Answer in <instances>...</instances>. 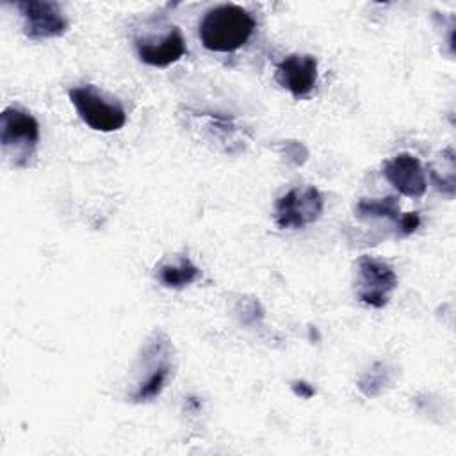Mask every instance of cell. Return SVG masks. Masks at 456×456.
I'll return each instance as SVG.
<instances>
[{
  "instance_id": "cell-1",
  "label": "cell",
  "mask_w": 456,
  "mask_h": 456,
  "mask_svg": "<svg viewBox=\"0 0 456 456\" xmlns=\"http://www.w3.org/2000/svg\"><path fill=\"white\" fill-rule=\"evenodd\" d=\"M255 27L256 21L249 11L235 4H223L205 12L200 23V39L210 52L230 53L249 41Z\"/></svg>"
},
{
  "instance_id": "cell-2",
  "label": "cell",
  "mask_w": 456,
  "mask_h": 456,
  "mask_svg": "<svg viewBox=\"0 0 456 456\" xmlns=\"http://www.w3.org/2000/svg\"><path fill=\"white\" fill-rule=\"evenodd\" d=\"M39 142L37 119L18 107H7L0 114V144L18 167H27Z\"/></svg>"
},
{
  "instance_id": "cell-3",
  "label": "cell",
  "mask_w": 456,
  "mask_h": 456,
  "mask_svg": "<svg viewBox=\"0 0 456 456\" xmlns=\"http://www.w3.org/2000/svg\"><path fill=\"white\" fill-rule=\"evenodd\" d=\"M68 96L80 119L96 132H116L126 123L125 109L118 102L105 100L94 86L71 87Z\"/></svg>"
},
{
  "instance_id": "cell-4",
  "label": "cell",
  "mask_w": 456,
  "mask_h": 456,
  "mask_svg": "<svg viewBox=\"0 0 456 456\" xmlns=\"http://www.w3.org/2000/svg\"><path fill=\"white\" fill-rule=\"evenodd\" d=\"M397 287L394 269L370 255H362L356 262V297L372 308L388 305L392 292Z\"/></svg>"
},
{
  "instance_id": "cell-5",
  "label": "cell",
  "mask_w": 456,
  "mask_h": 456,
  "mask_svg": "<svg viewBox=\"0 0 456 456\" xmlns=\"http://www.w3.org/2000/svg\"><path fill=\"white\" fill-rule=\"evenodd\" d=\"M324 208L322 194L314 185L294 187L278 198L274 221L281 230H297L315 223Z\"/></svg>"
},
{
  "instance_id": "cell-6",
  "label": "cell",
  "mask_w": 456,
  "mask_h": 456,
  "mask_svg": "<svg viewBox=\"0 0 456 456\" xmlns=\"http://www.w3.org/2000/svg\"><path fill=\"white\" fill-rule=\"evenodd\" d=\"M169 356H171L169 338L162 331H155L153 340L148 342L142 356L148 372L144 374V379L137 383V388L130 395L134 403H146L160 395L171 374Z\"/></svg>"
},
{
  "instance_id": "cell-7",
  "label": "cell",
  "mask_w": 456,
  "mask_h": 456,
  "mask_svg": "<svg viewBox=\"0 0 456 456\" xmlns=\"http://www.w3.org/2000/svg\"><path fill=\"white\" fill-rule=\"evenodd\" d=\"M23 18V34L32 41L61 37L68 30V18L55 2L23 0L16 2Z\"/></svg>"
},
{
  "instance_id": "cell-8",
  "label": "cell",
  "mask_w": 456,
  "mask_h": 456,
  "mask_svg": "<svg viewBox=\"0 0 456 456\" xmlns=\"http://www.w3.org/2000/svg\"><path fill=\"white\" fill-rule=\"evenodd\" d=\"M134 45L139 59L144 64L155 66V68L171 66L176 61H180L187 52L183 34L178 27H167V30L159 37H155L153 34L135 36Z\"/></svg>"
},
{
  "instance_id": "cell-9",
  "label": "cell",
  "mask_w": 456,
  "mask_h": 456,
  "mask_svg": "<svg viewBox=\"0 0 456 456\" xmlns=\"http://www.w3.org/2000/svg\"><path fill=\"white\" fill-rule=\"evenodd\" d=\"M317 77V59L308 53H290L274 69V80L297 100L315 89Z\"/></svg>"
},
{
  "instance_id": "cell-10",
  "label": "cell",
  "mask_w": 456,
  "mask_h": 456,
  "mask_svg": "<svg viewBox=\"0 0 456 456\" xmlns=\"http://www.w3.org/2000/svg\"><path fill=\"white\" fill-rule=\"evenodd\" d=\"M383 176L408 198H420L426 192L428 182L422 164L410 153H397L383 164Z\"/></svg>"
},
{
  "instance_id": "cell-11",
  "label": "cell",
  "mask_w": 456,
  "mask_h": 456,
  "mask_svg": "<svg viewBox=\"0 0 456 456\" xmlns=\"http://www.w3.org/2000/svg\"><path fill=\"white\" fill-rule=\"evenodd\" d=\"M200 278V269L183 256L175 265H162L159 269V280L167 289H183Z\"/></svg>"
},
{
  "instance_id": "cell-12",
  "label": "cell",
  "mask_w": 456,
  "mask_h": 456,
  "mask_svg": "<svg viewBox=\"0 0 456 456\" xmlns=\"http://www.w3.org/2000/svg\"><path fill=\"white\" fill-rule=\"evenodd\" d=\"M356 216L360 219H369V217H388L397 221L401 217V210H399V203L394 196H387V198H363L356 203Z\"/></svg>"
},
{
  "instance_id": "cell-13",
  "label": "cell",
  "mask_w": 456,
  "mask_h": 456,
  "mask_svg": "<svg viewBox=\"0 0 456 456\" xmlns=\"http://www.w3.org/2000/svg\"><path fill=\"white\" fill-rule=\"evenodd\" d=\"M385 381H387V372L385 370H381L379 374H376V370L372 369V370H369L360 381H358V387H360V390L365 394V395H376V394H379V390H381V387L385 385Z\"/></svg>"
},
{
  "instance_id": "cell-14",
  "label": "cell",
  "mask_w": 456,
  "mask_h": 456,
  "mask_svg": "<svg viewBox=\"0 0 456 456\" xmlns=\"http://www.w3.org/2000/svg\"><path fill=\"white\" fill-rule=\"evenodd\" d=\"M419 224H420V216L417 212H408L397 219V232L401 237H408L419 228Z\"/></svg>"
},
{
  "instance_id": "cell-15",
  "label": "cell",
  "mask_w": 456,
  "mask_h": 456,
  "mask_svg": "<svg viewBox=\"0 0 456 456\" xmlns=\"http://www.w3.org/2000/svg\"><path fill=\"white\" fill-rule=\"evenodd\" d=\"M292 392L297 397H303V399H310L312 395H315V388L306 381H294L292 383Z\"/></svg>"
}]
</instances>
